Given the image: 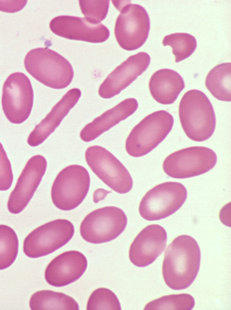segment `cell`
<instances>
[{
    "label": "cell",
    "mask_w": 231,
    "mask_h": 310,
    "mask_svg": "<svg viewBox=\"0 0 231 310\" xmlns=\"http://www.w3.org/2000/svg\"><path fill=\"white\" fill-rule=\"evenodd\" d=\"M138 107L135 99H125L86 125L80 133V138L85 142L94 140L133 114Z\"/></svg>",
    "instance_id": "d6986e66"
},
{
    "label": "cell",
    "mask_w": 231,
    "mask_h": 310,
    "mask_svg": "<svg viewBox=\"0 0 231 310\" xmlns=\"http://www.w3.org/2000/svg\"><path fill=\"white\" fill-rule=\"evenodd\" d=\"M13 179L10 162L0 142V190L9 189L12 185Z\"/></svg>",
    "instance_id": "83f0119b"
},
{
    "label": "cell",
    "mask_w": 231,
    "mask_h": 310,
    "mask_svg": "<svg viewBox=\"0 0 231 310\" xmlns=\"http://www.w3.org/2000/svg\"><path fill=\"white\" fill-rule=\"evenodd\" d=\"M34 92L27 76L21 72L11 74L2 87L1 104L8 120L15 124L23 122L33 107Z\"/></svg>",
    "instance_id": "7c38bea8"
},
{
    "label": "cell",
    "mask_w": 231,
    "mask_h": 310,
    "mask_svg": "<svg viewBox=\"0 0 231 310\" xmlns=\"http://www.w3.org/2000/svg\"><path fill=\"white\" fill-rule=\"evenodd\" d=\"M185 87L182 77L177 71L168 69L156 71L149 82L153 99L163 104L173 103Z\"/></svg>",
    "instance_id": "ffe728a7"
},
{
    "label": "cell",
    "mask_w": 231,
    "mask_h": 310,
    "mask_svg": "<svg viewBox=\"0 0 231 310\" xmlns=\"http://www.w3.org/2000/svg\"><path fill=\"white\" fill-rule=\"evenodd\" d=\"M29 306L32 310H78L79 306L71 297L62 293L41 290L31 297Z\"/></svg>",
    "instance_id": "44dd1931"
},
{
    "label": "cell",
    "mask_w": 231,
    "mask_h": 310,
    "mask_svg": "<svg viewBox=\"0 0 231 310\" xmlns=\"http://www.w3.org/2000/svg\"><path fill=\"white\" fill-rule=\"evenodd\" d=\"M167 233L161 226L153 224L142 229L130 245L129 258L135 266L143 267L153 263L165 249Z\"/></svg>",
    "instance_id": "2e32d148"
},
{
    "label": "cell",
    "mask_w": 231,
    "mask_h": 310,
    "mask_svg": "<svg viewBox=\"0 0 231 310\" xmlns=\"http://www.w3.org/2000/svg\"><path fill=\"white\" fill-rule=\"evenodd\" d=\"M87 260L81 252L71 250L55 257L47 266L45 278L51 285L62 287L74 282L84 274Z\"/></svg>",
    "instance_id": "e0dca14e"
},
{
    "label": "cell",
    "mask_w": 231,
    "mask_h": 310,
    "mask_svg": "<svg viewBox=\"0 0 231 310\" xmlns=\"http://www.w3.org/2000/svg\"><path fill=\"white\" fill-rule=\"evenodd\" d=\"M231 63H223L213 68L208 73L205 86L216 99L225 102L231 101Z\"/></svg>",
    "instance_id": "7402d4cb"
},
{
    "label": "cell",
    "mask_w": 231,
    "mask_h": 310,
    "mask_svg": "<svg viewBox=\"0 0 231 310\" xmlns=\"http://www.w3.org/2000/svg\"><path fill=\"white\" fill-rule=\"evenodd\" d=\"M178 113L182 128L190 139L203 141L213 134L215 114L211 103L203 92L197 89L187 91L180 101Z\"/></svg>",
    "instance_id": "7a4b0ae2"
},
{
    "label": "cell",
    "mask_w": 231,
    "mask_h": 310,
    "mask_svg": "<svg viewBox=\"0 0 231 310\" xmlns=\"http://www.w3.org/2000/svg\"><path fill=\"white\" fill-rule=\"evenodd\" d=\"M24 64L27 72L43 85L54 89L68 86L73 77L70 62L47 48H37L26 55Z\"/></svg>",
    "instance_id": "3957f363"
},
{
    "label": "cell",
    "mask_w": 231,
    "mask_h": 310,
    "mask_svg": "<svg viewBox=\"0 0 231 310\" xmlns=\"http://www.w3.org/2000/svg\"><path fill=\"white\" fill-rule=\"evenodd\" d=\"M81 94V91L78 88L69 90L45 118L36 126L28 138V144L35 147L41 144L55 130L70 110L76 104Z\"/></svg>",
    "instance_id": "ac0fdd59"
},
{
    "label": "cell",
    "mask_w": 231,
    "mask_h": 310,
    "mask_svg": "<svg viewBox=\"0 0 231 310\" xmlns=\"http://www.w3.org/2000/svg\"><path fill=\"white\" fill-rule=\"evenodd\" d=\"M85 159L93 172L112 189L122 194L132 189L133 181L127 170L104 147H89L85 152Z\"/></svg>",
    "instance_id": "8fae6325"
},
{
    "label": "cell",
    "mask_w": 231,
    "mask_h": 310,
    "mask_svg": "<svg viewBox=\"0 0 231 310\" xmlns=\"http://www.w3.org/2000/svg\"><path fill=\"white\" fill-rule=\"evenodd\" d=\"M85 18L90 23L98 24L107 16L109 0H79Z\"/></svg>",
    "instance_id": "4316f807"
},
{
    "label": "cell",
    "mask_w": 231,
    "mask_h": 310,
    "mask_svg": "<svg viewBox=\"0 0 231 310\" xmlns=\"http://www.w3.org/2000/svg\"><path fill=\"white\" fill-rule=\"evenodd\" d=\"M173 116L165 110L154 112L135 126L125 141L127 153L133 157L143 156L156 148L171 131Z\"/></svg>",
    "instance_id": "277c9868"
},
{
    "label": "cell",
    "mask_w": 231,
    "mask_h": 310,
    "mask_svg": "<svg viewBox=\"0 0 231 310\" xmlns=\"http://www.w3.org/2000/svg\"><path fill=\"white\" fill-rule=\"evenodd\" d=\"M150 63V57L144 52L129 56L102 82L99 87V95L103 98L109 99L118 94L141 75Z\"/></svg>",
    "instance_id": "5bb4252c"
},
{
    "label": "cell",
    "mask_w": 231,
    "mask_h": 310,
    "mask_svg": "<svg viewBox=\"0 0 231 310\" xmlns=\"http://www.w3.org/2000/svg\"><path fill=\"white\" fill-rule=\"evenodd\" d=\"M163 46L172 48L175 62L178 63L189 57L195 51L197 42L192 35L185 33H176L166 35L163 39Z\"/></svg>",
    "instance_id": "603a6c76"
},
{
    "label": "cell",
    "mask_w": 231,
    "mask_h": 310,
    "mask_svg": "<svg viewBox=\"0 0 231 310\" xmlns=\"http://www.w3.org/2000/svg\"><path fill=\"white\" fill-rule=\"evenodd\" d=\"M201 253L197 241L187 235L178 236L167 247L162 263L166 284L173 290L189 287L198 274Z\"/></svg>",
    "instance_id": "6da1fadb"
},
{
    "label": "cell",
    "mask_w": 231,
    "mask_h": 310,
    "mask_svg": "<svg viewBox=\"0 0 231 310\" xmlns=\"http://www.w3.org/2000/svg\"><path fill=\"white\" fill-rule=\"evenodd\" d=\"M74 226L68 220L58 219L41 225L25 238L23 252L36 258L47 255L66 244L72 237Z\"/></svg>",
    "instance_id": "ba28073f"
},
{
    "label": "cell",
    "mask_w": 231,
    "mask_h": 310,
    "mask_svg": "<svg viewBox=\"0 0 231 310\" xmlns=\"http://www.w3.org/2000/svg\"><path fill=\"white\" fill-rule=\"evenodd\" d=\"M126 224L127 217L123 210L116 207H105L86 216L81 223L80 233L87 241L101 243L116 238Z\"/></svg>",
    "instance_id": "52a82bcc"
},
{
    "label": "cell",
    "mask_w": 231,
    "mask_h": 310,
    "mask_svg": "<svg viewBox=\"0 0 231 310\" xmlns=\"http://www.w3.org/2000/svg\"><path fill=\"white\" fill-rule=\"evenodd\" d=\"M194 297L188 293L170 294L148 303L144 310H191L195 306Z\"/></svg>",
    "instance_id": "d4e9b609"
},
{
    "label": "cell",
    "mask_w": 231,
    "mask_h": 310,
    "mask_svg": "<svg viewBox=\"0 0 231 310\" xmlns=\"http://www.w3.org/2000/svg\"><path fill=\"white\" fill-rule=\"evenodd\" d=\"M217 156L212 149L192 146L175 152L164 160L165 173L175 178H186L209 171L216 163Z\"/></svg>",
    "instance_id": "9c48e42d"
},
{
    "label": "cell",
    "mask_w": 231,
    "mask_h": 310,
    "mask_svg": "<svg viewBox=\"0 0 231 310\" xmlns=\"http://www.w3.org/2000/svg\"><path fill=\"white\" fill-rule=\"evenodd\" d=\"M18 241L15 231L10 227L0 224V270L9 267L18 253Z\"/></svg>",
    "instance_id": "cb8c5ba5"
},
{
    "label": "cell",
    "mask_w": 231,
    "mask_h": 310,
    "mask_svg": "<svg viewBox=\"0 0 231 310\" xmlns=\"http://www.w3.org/2000/svg\"><path fill=\"white\" fill-rule=\"evenodd\" d=\"M187 196L181 183L166 182L153 187L141 200L139 211L148 221L159 220L173 214L184 204Z\"/></svg>",
    "instance_id": "8992f818"
},
{
    "label": "cell",
    "mask_w": 231,
    "mask_h": 310,
    "mask_svg": "<svg viewBox=\"0 0 231 310\" xmlns=\"http://www.w3.org/2000/svg\"><path fill=\"white\" fill-rule=\"evenodd\" d=\"M49 26L54 34L71 40L97 43L106 41L109 36L105 25L90 23L85 17L60 16L52 19Z\"/></svg>",
    "instance_id": "9a60e30c"
},
{
    "label": "cell",
    "mask_w": 231,
    "mask_h": 310,
    "mask_svg": "<svg viewBox=\"0 0 231 310\" xmlns=\"http://www.w3.org/2000/svg\"><path fill=\"white\" fill-rule=\"evenodd\" d=\"M90 185L87 169L79 165H71L63 169L54 179L51 189L53 203L63 210L78 207L86 196Z\"/></svg>",
    "instance_id": "5b68a950"
},
{
    "label": "cell",
    "mask_w": 231,
    "mask_h": 310,
    "mask_svg": "<svg viewBox=\"0 0 231 310\" xmlns=\"http://www.w3.org/2000/svg\"><path fill=\"white\" fill-rule=\"evenodd\" d=\"M26 2V0L0 1V10L9 13L18 12L24 7Z\"/></svg>",
    "instance_id": "f1b7e54d"
},
{
    "label": "cell",
    "mask_w": 231,
    "mask_h": 310,
    "mask_svg": "<svg viewBox=\"0 0 231 310\" xmlns=\"http://www.w3.org/2000/svg\"><path fill=\"white\" fill-rule=\"evenodd\" d=\"M46 168V160L41 155L29 159L10 194L7 203L9 212L18 214L24 209L39 185Z\"/></svg>",
    "instance_id": "4fadbf2b"
},
{
    "label": "cell",
    "mask_w": 231,
    "mask_h": 310,
    "mask_svg": "<svg viewBox=\"0 0 231 310\" xmlns=\"http://www.w3.org/2000/svg\"><path fill=\"white\" fill-rule=\"evenodd\" d=\"M88 310H120V302L115 294L108 289L100 288L94 290L88 299Z\"/></svg>",
    "instance_id": "484cf974"
},
{
    "label": "cell",
    "mask_w": 231,
    "mask_h": 310,
    "mask_svg": "<svg viewBox=\"0 0 231 310\" xmlns=\"http://www.w3.org/2000/svg\"><path fill=\"white\" fill-rule=\"evenodd\" d=\"M114 34L120 46L133 51L142 46L147 40L150 28V19L146 10L136 4H126L119 8Z\"/></svg>",
    "instance_id": "30bf717a"
}]
</instances>
